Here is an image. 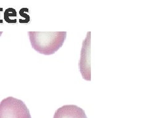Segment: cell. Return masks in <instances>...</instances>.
<instances>
[{"instance_id": "cell-1", "label": "cell", "mask_w": 158, "mask_h": 118, "mask_svg": "<svg viewBox=\"0 0 158 118\" xmlns=\"http://www.w3.org/2000/svg\"><path fill=\"white\" fill-rule=\"evenodd\" d=\"M32 47L44 55H51L57 51L67 37L66 32H28Z\"/></svg>"}, {"instance_id": "cell-5", "label": "cell", "mask_w": 158, "mask_h": 118, "mask_svg": "<svg viewBox=\"0 0 158 118\" xmlns=\"http://www.w3.org/2000/svg\"><path fill=\"white\" fill-rule=\"evenodd\" d=\"M2 32H0V36H1V35H2Z\"/></svg>"}, {"instance_id": "cell-3", "label": "cell", "mask_w": 158, "mask_h": 118, "mask_svg": "<svg viewBox=\"0 0 158 118\" xmlns=\"http://www.w3.org/2000/svg\"><path fill=\"white\" fill-rule=\"evenodd\" d=\"M91 32L87 33L86 37L82 42L81 53V58L79 61V68L84 80L91 81V59H90V37Z\"/></svg>"}, {"instance_id": "cell-2", "label": "cell", "mask_w": 158, "mask_h": 118, "mask_svg": "<svg viewBox=\"0 0 158 118\" xmlns=\"http://www.w3.org/2000/svg\"><path fill=\"white\" fill-rule=\"evenodd\" d=\"M0 118H32L24 102L9 96L0 102Z\"/></svg>"}, {"instance_id": "cell-4", "label": "cell", "mask_w": 158, "mask_h": 118, "mask_svg": "<svg viewBox=\"0 0 158 118\" xmlns=\"http://www.w3.org/2000/svg\"><path fill=\"white\" fill-rule=\"evenodd\" d=\"M53 118H87L81 108L76 105H65L58 108Z\"/></svg>"}]
</instances>
